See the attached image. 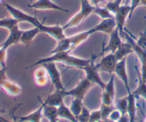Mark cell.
<instances>
[{"label":"cell","mask_w":146,"mask_h":122,"mask_svg":"<svg viewBox=\"0 0 146 122\" xmlns=\"http://www.w3.org/2000/svg\"><path fill=\"white\" fill-rule=\"evenodd\" d=\"M47 62H61L64 64H66V65L75 67L83 69L84 67H86L87 65L89 64V63L91 62V59H81L79 58V57H76L75 56L71 55L70 52L62 51V52H58L51 54L50 57L38 59L34 64H31V66L28 67L27 69L36 67V66L38 65H42L44 63Z\"/></svg>","instance_id":"6da1fadb"},{"label":"cell","mask_w":146,"mask_h":122,"mask_svg":"<svg viewBox=\"0 0 146 122\" xmlns=\"http://www.w3.org/2000/svg\"><path fill=\"white\" fill-rule=\"evenodd\" d=\"M96 32H99L97 25L87 31L78 33L75 35L71 36V37H66L64 39L58 41L56 47L51 51V54L58 52H62V51L71 53V51L75 50L78 46L81 45L83 42H84L90 36Z\"/></svg>","instance_id":"7a4b0ae2"},{"label":"cell","mask_w":146,"mask_h":122,"mask_svg":"<svg viewBox=\"0 0 146 122\" xmlns=\"http://www.w3.org/2000/svg\"><path fill=\"white\" fill-rule=\"evenodd\" d=\"M81 10L77 14H76L74 17H71L66 24L63 26V28H64V30L71 28V27H75L80 25V24L85 19H86L91 13H94V10L95 9V7L94 5H92L90 3L89 1L81 0Z\"/></svg>","instance_id":"3957f363"},{"label":"cell","mask_w":146,"mask_h":122,"mask_svg":"<svg viewBox=\"0 0 146 122\" xmlns=\"http://www.w3.org/2000/svg\"><path fill=\"white\" fill-rule=\"evenodd\" d=\"M3 6L6 8V9L9 11L10 14H11V17L15 19L16 20L19 21V22H21V21H25V22H28L29 24H32L34 27H38V24L40 21L36 18L35 17L29 15V14H27L24 11H21V9L18 8H16L14 6L11 5L7 3H2Z\"/></svg>","instance_id":"277c9868"},{"label":"cell","mask_w":146,"mask_h":122,"mask_svg":"<svg viewBox=\"0 0 146 122\" xmlns=\"http://www.w3.org/2000/svg\"><path fill=\"white\" fill-rule=\"evenodd\" d=\"M96 57V55H93L91 58V62L89 63L88 65L84 67L83 69L86 74V77L89 81H91L92 84H97L101 88V89H104L105 88L106 84L103 81L102 79L101 78L99 74V71L97 67L96 64L94 63V60Z\"/></svg>","instance_id":"5b68a950"},{"label":"cell","mask_w":146,"mask_h":122,"mask_svg":"<svg viewBox=\"0 0 146 122\" xmlns=\"http://www.w3.org/2000/svg\"><path fill=\"white\" fill-rule=\"evenodd\" d=\"M42 67L46 70L48 78L51 80L53 87L56 90H65L62 81H61V73L58 70L56 62H47L43 64Z\"/></svg>","instance_id":"8992f818"},{"label":"cell","mask_w":146,"mask_h":122,"mask_svg":"<svg viewBox=\"0 0 146 122\" xmlns=\"http://www.w3.org/2000/svg\"><path fill=\"white\" fill-rule=\"evenodd\" d=\"M92 84L86 78L83 79L74 88L65 91L66 97H73L74 98L83 100L88 90L92 87Z\"/></svg>","instance_id":"52a82bcc"},{"label":"cell","mask_w":146,"mask_h":122,"mask_svg":"<svg viewBox=\"0 0 146 122\" xmlns=\"http://www.w3.org/2000/svg\"><path fill=\"white\" fill-rule=\"evenodd\" d=\"M118 61L115 57L114 53H108L104 57L98 64H96L99 71L109 73L112 74L114 73Z\"/></svg>","instance_id":"ba28073f"},{"label":"cell","mask_w":146,"mask_h":122,"mask_svg":"<svg viewBox=\"0 0 146 122\" xmlns=\"http://www.w3.org/2000/svg\"><path fill=\"white\" fill-rule=\"evenodd\" d=\"M131 13V6L125 4L121 5L119 10L115 15V20L116 22V27L119 30L120 34L123 39L124 30H125V24L126 19L129 18Z\"/></svg>","instance_id":"9c48e42d"},{"label":"cell","mask_w":146,"mask_h":122,"mask_svg":"<svg viewBox=\"0 0 146 122\" xmlns=\"http://www.w3.org/2000/svg\"><path fill=\"white\" fill-rule=\"evenodd\" d=\"M40 32L46 33L51 36V37L55 39L58 41L64 39L66 37L64 34V29L63 27L60 25H54V26H47L44 24V23L39 22L38 27Z\"/></svg>","instance_id":"30bf717a"},{"label":"cell","mask_w":146,"mask_h":122,"mask_svg":"<svg viewBox=\"0 0 146 122\" xmlns=\"http://www.w3.org/2000/svg\"><path fill=\"white\" fill-rule=\"evenodd\" d=\"M28 7L29 8L37 10H56L65 13H68L69 11L68 9H66L57 5L51 0H37L35 2L29 4Z\"/></svg>","instance_id":"8fae6325"},{"label":"cell","mask_w":146,"mask_h":122,"mask_svg":"<svg viewBox=\"0 0 146 122\" xmlns=\"http://www.w3.org/2000/svg\"><path fill=\"white\" fill-rule=\"evenodd\" d=\"M123 42V39L120 34L118 29L115 28L110 34V39L108 45L103 49V52L115 53L118 47Z\"/></svg>","instance_id":"7c38bea8"},{"label":"cell","mask_w":146,"mask_h":122,"mask_svg":"<svg viewBox=\"0 0 146 122\" xmlns=\"http://www.w3.org/2000/svg\"><path fill=\"white\" fill-rule=\"evenodd\" d=\"M114 74H116L119 77L120 79L121 80V81H122L123 85L125 86V89H126L127 93L128 94L131 93V91L130 90L129 80H128V72H127L126 68V58L118 61L116 67H115Z\"/></svg>","instance_id":"4fadbf2b"},{"label":"cell","mask_w":146,"mask_h":122,"mask_svg":"<svg viewBox=\"0 0 146 122\" xmlns=\"http://www.w3.org/2000/svg\"><path fill=\"white\" fill-rule=\"evenodd\" d=\"M40 101H41V105L36 111L23 117H14L15 122H41V119L44 116L43 110L45 104L41 100H40Z\"/></svg>","instance_id":"5bb4252c"},{"label":"cell","mask_w":146,"mask_h":122,"mask_svg":"<svg viewBox=\"0 0 146 122\" xmlns=\"http://www.w3.org/2000/svg\"><path fill=\"white\" fill-rule=\"evenodd\" d=\"M9 31V34L8 37L5 40V41L1 44V47L5 50L8 49L11 46L19 44L20 42V39H21L23 30L20 29L19 28V26H17L14 28L10 29Z\"/></svg>","instance_id":"9a60e30c"},{"label":"cell","mask_w":146,"mask_h":122,"mask_svg":"<svg viewBox=\"0 0 146 122\" xmlns=\"http://www.w3.org/2000/svg\"><path fill=\"white\" fill-rule=\"evenodd\" d=\"M65 97V90H56L54 93L48 94L44 101L46 105L58 107L64 102Z\"/></svg>","instance_id":"2e32d148"},{"label":"cell","mask_w":146,"mask_h":122,"mask_svg":"<svg viewBox=\"0 0 146 122\" xmlns=\"http://www.w3.org/2000/svg\"><path fill=\"white\" fill-rule=\"evenodd\" d=\"M0 87L7 94L12 96V97H17V96L20 95L21 91H22L21 87L18 84L11 81L8 78L6 79L1 82V84H0Z\"/></svg>","instance_id":"e0dca14e"},{"label":"cell","mask_w":146,"mask_h":122,"mask_svg":"<svg viewBox=\"0 0 146 122\" xmlns=\"http://www.w3.org/2000/svg\"><path fill=\"white\" fill-rule=\"evenodd\" d=\"M38 33H40L39 29L38 27H36L31 29L23 31L21 39H20V43L24 45H29Z\"/></svg>","instance_id":"ac0fdd59"},{"label":"cell","mask_w":146,"mask_h":122,"mask_svg":"<svg viewBox=\"0 0 146 122\" xmlns=\"http://www.w3.org/2000/svg\"><path fill=\"white\" fill-rule=\"evenodd\" d=\"M133 49L132 47L131 44L127 41V42H123L122 44L118 47V49L115 51L114 53L115 57L118 59V61H121V60L123 59L126 58L127 56L131 53H133Z\"/></svg>","instance_id":"d6986e66"},{"label":"cell","mask_w":146,"mask_h":122,"mask_svg":"<svg viewBox=\"0 0 146 122\" xmlns=\"http://www.w3.org/2000/svg\"><path fill=\"white\" fill-rule=\"evenodd\" d=\"M58 118L65 119L71 122H78L76 117L74 115L69 107H67L64 102L58 107Z\"/></svg>","instance_id":"ffe728a7"},{"label":"cell","mask_w":146,"mask_h":122,"mask_svg":"<svg viewBox=\"0 0 146 122\" xmlns=\"http://www.w3.org/2000/svg\"><path fill=\"white\" fill-rule=\"evenodd\" d=\"M43 113H44V117L50 122H57L58 121L59 118H58V107L45 104L44 110H43Z\"/></svg>","instance_id":"44dd1931"},{"label":"cell","mask_w":146,"mask_h":122,"mask_svg":"<svg viewBox=\"0 0 146 122\" xmlns=\"http://www.w3.org/2000/svg\"><path fill=\"white\" fill-rule=\"evenodd\" d=\"M94 13L96 14L99 16L103 19H115V16L105 7V6H97L95 7L94 10Z\"/></svg>","instance_id":"7402d4cb"},{"label":"cell","mask_w":146,"mask_h":122,"mask_svg":"<svg viewBox=\"0 0 146 122\" xmlns=\"http://www.w3.org/2000/svg\"><path fill=\"white\" fill-rule=\"evenodd\" d=\"M84 107V104H83V100L79 99L74 98V99L71 101V106H70V109H71V112L74 114V115L76 117H78V115L81 114V111Z\"/></svg>","instance_id":"603a6c76"},{"label":"cell","mask_w":146,"mask_h":122,"mask_svg":"<svg viewBox=\"0 0 146 122\" xmlns=\"http://www.w3.org/2000/svg\"><path fill=\"white\" fill-rule=\"evenodd\" d=\"M138 78H139V83L138 87L136 89L132 91V93L135 97H142L146 100V82L141 79L139 74H138Z\"/></svg>","instance_id":"cb8c5ba5"},{"label":"cell","mask_w":146,"mask_h":122,"mask_svg":"<svg viewBox=\"0 0 146 122\" xmlns=\"http://www.w3.org/2000/svg\"><path fill=\"white\" fill-rule=\"evenodd\" d=\"M19 21L14 19L13 17H9V18L1 19H0V27L5 28L9 31L11 29L14 28L17 26H19Z\"/></svg>","instance_id":"d4e9b609"},{"label":"cell","mask_w":146,"mask_h":122,"mask_svg":"<svg viewBox=\"0 0 146 122\" xmlns=\"http://www.w3.org/2000/svg\"><path fill=\"white\" fill-rule=\"evenodd\" d=\"M114 79H115V77H114V76L113 75V74H111L110 80L108 81V82L107 83V84H106L105 88H104V89H103L102 91H106L107 94H108L109 95H111L113 98L115 99V88Z\"/></svg>","instance_id":"484cf974"},{"label":"cell","mask_w":146,"mask_h":122,"mask_svg":"<svg viewBox=\"0 0 146 122\" xmlns=\"http://www.w3.org/2000/svg\"><path fill=\"white\" fill-rule=\"evenodd\" d=\"M115 108L119 110L122 114H125L128 113V97H124V98L120 99L117 100L115 103Z\"/></svg>","instance_id":"4316f807"},{"label":"cell","mask_w":146,"mask_h":122,"mask_svg":"<svg viewBox=\"0 0 146 122\" xmlns=\"http://www.w3.org/2000/svg\"><path fill=\"white\" fill-rule=\"evenodd\" d=\"M123 0H114V1H108L105 4V7L113 14H116L121 6V2Z\"/></svg>","instance_id":"83f0119b"},{"label":"cell","mask_w":146,"mask_h":122,"mask_svg":"<svg viewBox=\"0 0 146 122\" xmlns=\"http://www.w3.org/2000/svg\"><path fill=\"white\" fill-rule=\"evenodd\" d=\"M114 109H115V107H113V105L108 106V105H105V104H101V108H100V111H101L102 119H108L110 114H111V111H112Z\"/></svg>","instance_id":"f1b7e54d"},{"label":"cell","mask_w":146,"mask_h":122,"mask_svg":"<svg viewBox=\"0 0 146 122\" xmlns=\"http://www.w3.org/2000/svg\"><path fill=\"white\" fill-rule=\"evenodd\" d=\"M90 115H91V111L85 106H84L81 114L76 118L77 121L78 122H88L89 120Z\"/></svg>","instance_id":"f546056e"},{"label":"cell","mask_w":146,"mask_h":122,"mask_svg":"<svg viewBox=\"0 0 146 122\" xmlns=\"http://www.w3.org/2000/svg\"><path fill=\"white\" fill-rule=\"evenodd\" d=\"M101 101H102V103H101V104H105V105H108V106H112L113 105L114 98H113L111 95L107 94L106 91H103Z\"/></svg>","instance_id":"4dcf8cb0"},{"label":"cell","mask_w":146,"mask_h":122,"mask_svg":"<svg viewBox=\"0 0 146 122\" xmlns=\"http://www.w3.org/2000/svg\"><path fill=\"white\" fill-rule=\"evenodd\" d=\"M102 119V117H101V111L99 109L94 110V111H91V115H90L89 120L88 122H98Z\"/></svg>","instance_id":"1f68e13d"},{"label":"cell","mask_w":146,"mask_h":122,"mask_svg":"<svg viewBox=\"0 0 146 122\" xmlns=\"http://www.w3.org/2000/svg\"><path fill=\"white\" fill-rule=\"evenodd\" d=\"M7 55V50L4 49L1 47V48H0V69H7V67H6Z\"/></svg>","instance_id":"d6a6232c"},{"label":"cell","mask_w":146,"mask_h":122,"mask_svg":"<svg viewBox=\"0 0 146 122\" xmlns=\"http://www.w3.org/2000/svg\"><path fill=\"white\" fill-rule=\"evenodd\" d=\"M122 115V113L115 107V109H114L111 111V114H110L109 117H108V119L111 120V121L114 122H117L120 119V118H121Z\"/></svg>","instance_id":"836d02e7"},{"label":"cell","mask_w":146,"mask_h":122,"mask_svg":"<svg viewBox=\"0 0 146 122\" xmlns=\"http://www.w3.org/2000/svg\"><path fill=\"white\" fill-rule=\"evenodd\" d=\"M135 41L138 46L142 47L144 49H146V29L145 31L140 34L139 38L135 40Z\"/></svg>","instance_id":"e575fe53"},{"label":"cell","mask_w":146,"mask_h":122,"mask_svg":"<svg viewBox=\"0 0 146 122\" xmlns=\"http://www.w3.org/2000/svg\"><path fill=\"white\" fill-rule=\"evenodd\" d=\"M48 79H49V78H48V76H46V77L34 79V81H35V84H36L38 87H44V86H46L47 84H48Z\"/></svg>","instance_id":"d590c367"},{"label":"cell","mask_w":146,"mask_h":122,"mask_svg":"<svg viewBox=\"0 0 146 122\" xmlns=\"http://www.w3.org/2000/svg\"><path fill=\"white\" fill-rule=\"evenodd\" d=\"M46 76H48V73H47L46 70L44 68V67H41V68L37 69L36 70H35L34 73V78H39V77H46Z\"/></svg>","instance_id":"8d00e7d4"},{"label":"cell","mask_w":146,"mask_h":122,"mask_svg":"<svg viewBox=\"0 0 146 122\" xmlns=\"http://www.w3.org/2000/svg\"><path fill=\"white\" fill-rule=\"evenodd\" d=\"M140 5H141V0H131V4H130V6H131V13H130L129 18L132 17L133 13L134 12L135 9L139 7Z\"/></svg>","instance_id":"74e56055"},{"label":"cell","mask_w":146,"mask_h":122,"mask_svg":"<svg viewBox=\"0 0 146 122\" xmlns=\"http://www.w3.org/2000/svg\"><path fill=\"white\" fill-rule=\"evenodd\" d=\"M88 1H91V4L94 7H97V6H100V4L102 3L106 4L108 0H88Z\"/></svg>","instance_id":"f35d334b"},{"label":"cell","mask_w":146,"mask_h":122,"mask_svg":"<svg viewBox=\"0 0 146 122\" xmlns=\"http://www.w3.org/2000/svg\"><path fill=\"white\" fill-rule=\"evenodd\" d=\"M117 122H130V117L128 113L125 114H123L120 119Z\"/></svg>","instance_id":"ab89813d"},{"label":"cell","mask_w":146,"mask_h":122,"mask_svg":"<svg viewBox=\"0 0 146 122\" xmlns=\"http://www.w3.org/2000/svg\"><path fill=\"white\" fill-rule=\"evenodd\" d=\"M0 122H11L10 121H8L7 119H6L4 117L0 115Z\"/></svg>","instance_id":"60d3db41"},{"label":"cell","mask_w":146,"mask_h":122,"mask_svg":"<svg viewBox=\"0 0 146 122\" xmlns=\"http://www.w3.org/2000/svg\"><path fill=\"white\" fill-rule=\"evenodd\" d=\"M98 122H114V121H111V120H110V119H101V121H98Z\"/></svg>","instance_id":"b9f144b4"},{"label":"cell","mask_w":146,"mask_h":122,"mask_svg":"<svg viewBox=\"0 0 146 122\" xmlns=\"http://www.w3.org/2000/svg\"><path fill=\"white\" fill-rule=\"evenodd\" d=\"M141 5H144L146 7V0H141Z\"/></svg>","instance_id":"7bdbcfd3"},{"label":"cell","mask_w":146,"mask_h":122,"mask_svg":"<svg viewBox=\"0 0 146 122\" xmlns=\"http://www.w3.org/2000/svg\"><path fill=\"white\" fill-rule=\"evenodd\" d=\"M0 4H2V0H0Z\"/></svg>","instance_id":"ee69618b"},{"label":"cell","mask_w":146,"mask_h":122,"mask_svg":"<svg viewBox=\"0 0 146 122\" xmlns=\"http://www.w3.org/2000/svg\"><path fill=\"white\" fill-rule=\"evenodd\" d=\"M108 1H114V0H108Z\"/></svg>","instance_id":"f6af8a7d"},{"label":"cell","mask_w":146,"mask_h":122,"mask_svg":"<svg viewBox=\"0 0 146 122\" xmlns=\"http://www.w3.org/2000/svg\"><path fill=\"white\" fill-rule=\"evenodd\" d=\"M1 44H0V48H1Z\"/></svg>","instance_id":"bcb514c9"},{"label":"cell","mask_w":146,"mask_h":122,"mask_svg":"<svg viewBox=\"0 0 146 122\" xmlns=\"http://www.w3.org/2000/svg\"><path fill=\"white\" fill-rule=\"evenodd\" d=\"M1 69H0V71H1Z\"/></svg>","instance_id":"7dc6e473"},{"label":"cell","mask_w":146,"mask_h":122,"mask_svg":"<svg viewBox=\"0 0 146 122\" xmlns=\"http://www.w3.org/2000/svg\"><path fill=\"white\" fill-rule=\"evenodd\" d=\"M57 122H59V121H57Z\"/></svg>","instance_id":"c3c4849f"},{"label":"cell","mask_w":146,"mask_h":122,"mask_svg":"<svg viewBox=\"0 0 146 122\" xmlns=\"http://www.w3.org/2000/svg\"></svg>","instance_id":"681fc988"}]
</instances>
